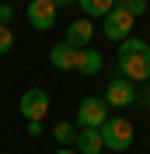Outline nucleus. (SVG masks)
Segmentation results:
<instances>
[{"label":"nucleus","instance_id":"1","mask_svg":"<svg viewBox=\"0 0 150 154\" xmlns=\"http://www.w3.org/2000/svg\"><path fill=\"white\" fill-rule=\"evenodd\" d=\"M119 74L126 81H150V42L143 38H122L119 42Z\"/></svg>","mask_w":150,"mask_h":154},{"label":"nucleus","instance_id":"2","mask_svg":"<svg viewBox=\"0 0 150 154\" xmlns=\"http://www.w3.org/2000/svg\"><path fill=\"white\" fill-rule=\"evenodd\" d=\"M101 144H105V151H112V154L129 151V147H133V123L122 119V116L105 119V123H101Z\"/></svg>","mask_w":150,"mask_h":154},{"label":"nucleus","instance_id":"3","mask_svg":"<svg viewBox=\"0 0 150 154\" xmlns=\"http://www.w3.org/2000/svg\"><path fill=\"white\" fill-rule=\"evenodd\" d=\"M133 25H136V18L126 14V7H119V4L101 18V32H105V38H112V42L129 38V35H133Z\"/></svg>","mask_w":150,"mask_h":154},{"label":"nucleus","instance_id":"4","mask_svg":"<svg viewBox=\"0 0 150 154\" xmlns=\"http://www.w3.org/2000/svg\"><path fill=\"white\" fill-rule=\"evenodd\" d=\"M136 102V84L133 81H126V77L119 74V67H115L112 81H108V88H105V105H115V109H126Z\"/></svg>","mask_w":150,"mask_h":154},{"label":"nucleus","instance_id":"5","mask_svg":"<svg viewBox=\"0 0 150 154\" xmlns=\"http://www.w3.org/2000/svg\"><path fill=\"white\" fill-rule=\"evenodd\" d=\"M105 119H108V105H105V98L87 95L84 102L77 105V123H80V130H101Z\"/></svg>","mask_w":150,"mask_h":154},{"label":"nucleus","instance_id":"6","mask_svg":"<svg viewBox=\"0 0 150 154\" xmlns=\"http://www.w3.org/2000/svg\"><path fill=\"white\" fill-rule=\"evenodd\" d=\"M21 116L28 119V123H42L49 116V91H42V88H32V91H25L21 95Z\"/></svg>","mask_w":150,"mask_h":154},{"label":"nucleus","instance_id":"7","mask_svg":"<svg viewBox=\"0 0 150 154\" xmlns=\"http://www.w3.org/2000/svg\"><path fill=\"white\" fill-rule=\"evenodd\" d=\"M28 25L38 32H49L56 25V4L52 0H32L28 4Z\"/></svg>","mask_w":150,"mask_h":154},{"label":"nucleus","instance_id":"8","mask_svg":"<svg viewBox=\"0 0 150 154\" xmlns=\"http://www.w3.org/2000/svg\"><path fill=\"white\" fill-rule=\"evenodd\" d=\"M91 38H94V25L87 18H77L74 25H70V28H66V46H74V49H87L91 46Z\"/></svg>","mask_w":150,"mask_h":154},{"label":"nucleus","instance_id":"9","mask_svg":"<svg viewBox=\"0 0 150 154\" xmlns=\"http://www.w3.org/2000/svg\"><path fill=\"white\" fill-rule=\"evenodd\" d=\"M77 56H80V49L66 46V42H59V46L49 49V63L56 70H77Z\"/></svg>","mask_w":150,"mask_h":154},{"label":"nucleus","instance_id":"10","mask_svg":"<svg viewBox=\"0 0 150 154\" xmlns=\"http://www.w3.org/2000/svg\"><path fill=\"white\" fill-rule=\"evenodd\" d=\"M77 154H105L101 130H77Z\"/></svg>","mask_w":150,"mask_h":154},{"label":"nucleus","instance_id":"11","mask_svg":"<svg viewBox=\"0 0 150 154\" xmlns=\"http://www.w3.org/2000/svg\"><path fill=\"white\" fill-rule=\"evenodd\" d=\"M101 67H105V60H101V53H98V49H80V56H77V70H80V74H101Z\"/></svg>","mask_w":150,"mask_h":154},{"label":"nucleus","instance_id":"12","mask_svg":"<svg viewBox=\"0 0 150 154\" xmlns=\"http://www.w3.org/2000/svg\"><path fill=\"white\" fill-rule=\"evenodd\" d=\"M77 4H80V11H84L87 18H105V14L115 7L112 0H77Z\"/></svg>","mask_w":150,"mask_h":154},{"label":"nucleus","instance_id":"13","mask_svg":"<svg viewBox=\"0 0 150 154\" xmlns=\"http://www.w3.org/2000/svg\"><path fill=\"white\" fill-rule=\"evenodd\" d=\"M52 137H56L63 147H70V144L77 140V126H74V123H59L56 130H52Z\"/></svg>","mask_w":150,"mask_h":154},{"label":"nucleus","instance_id":"14","mask_svg":"<svg viewBox=\"0 0 150 154\" xmlns=\"http://www.w3.org/2000/svg\"><path fill=\"white\" fill-rule=\"evenodd\" d=\"M10 49H14V32L0 25V56H4V53H10Z\"/></svg>","mask_w":150,"mask_h":154},{"label":"nucleus","instance_id":"15","mask_svg":"<svg viewBox=\"0 0 150 154\" xmlns=\"http://www.w3.org/2000/svg\"><path fill=\"white\" fill-rule=\"evenodd\" d=\"M122 7H126V14H133V18H140L143 11H147V0H126Z\"/></svg>","mask_w":150,"mask_h":154},{"label":"nucleus","instance_id":"16","mask_svg":"<svg viewBox=\"0 0 150 154\" xmlns=\"http://www.w3.org/2000/svg\"><path fill=\"white\" fill-rule=\"evenodd\" d=\"M10 21H14V7H10V4H0V25L10 28Z\"/></svg>","mask_w":150,"mask_h":154},{"label":"nucleus","instance_id":"17","mask_svg":"<svg viewBox=\"0 0 150 154\" xmlns=\"http://www.w3.org/2000/svg\"><path fill=\"white\" fill-rule=\"evenodd\" d=\"M133 105H143V109L150 105V88H136V102Z\"/></svg>","mask_w":150,"mask_h":154},{"label":"nucleus","instance_id":"18","mask_svg":"<svg viewBox=\"0 0 150 154\" xmlns=\"http://www.w3.org/2000/svg\"><path fill=\"white\" fill-rule=\"evenodd\" d=\"M28 133L32 137H42V123H28Z\"/></svg>","mask_w":150,"mask_h":154},{"label":"nucleus","instance_id":"19","mask_svg":"<svg viewBox=\"0 0 150 154\" xmlns=\"http://www.w3.org/2000/svg\"><path fill=\"white\" fill-rule=\"evenodd\" d=\"M52 4H56V11H63V7H70V4H74V0H52Z\"/></svg>","mask_w":150,"mask_h":154},{"label":"nucleus","instance_id":"20","mask_svg":"<svg viewBox=\"0 0 150 154\" xmlns=\"http://www.w3.org/2000/svg\"><path fill=\"white\" fill-rule=\"evenodd\" d=\"M56 154H77V151H70V147H59V151Z\"/></svg>","mask_w":150,"mask_h":154},{"label":"nucleus","instance_id":"21","mask_svg":"<svg viewBox=\"0 0 150 154\" xmlns=\"http://www.w3.org/2000/svg\"><path fill=\"white\" fill-rule=\"evenodd\" d=\"M112 4H119V7H122V4H126V0H112Z\"/></svg>","mask_w":150,"mask_h":154},{"label":"nucleus","instance_id":"22","mask_svg":"<svg viewBox=\"0 0 150 154\" xmlns=\"http://www.w3.org/2000/svg\"><path fill=\"white\" fill-rule=\"evenodd\" d=\"M4 4H14V0H4Z\"/></svg>","mask_w":150,"mask_h":154}]
</instances>
